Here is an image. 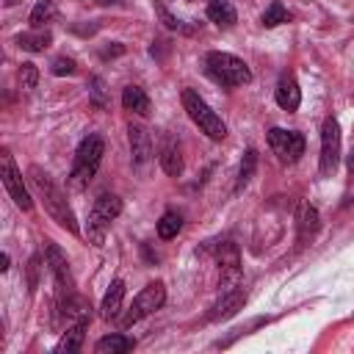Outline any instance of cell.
<instances>
[{
	"label": "cell",
	"mask_w": 354,
	"mask_h": 354,
	"mask_svg": "<svg viewBox=\"0 0 354 354\" xmlns=\"http://www.w3.org/2000/svg\"><path fill=\"white\" fill-rule=\"evenodd\" d=\"M28 180H30V185L36 188V194H39L44 210L53 216V221H58L64 230H69V232L77 235L80 227H77V221H75V213H72V207H69L64 191L50 180V174L41 171L39 166H30V169H28Z\"/></svg>",
	"instance_id": "1"
},
{
	"label": "cell",
	"mask_w": 354,
	"mask_h": 354,
	"mask_svg": "<svg viewBox=\"0 0 354 354\" xmlns=\"http://www.w3.org/2000/svg\"><path fill=\"white\" fill-rule=\"evenodd\" d=\"M102 155H105V141L100 136H86L75 152V163H72V171H69V185L75 191L86 188L91 183V177L97 174L100 163H102Z\"/></svg>",
	"instance_id": "2"
},
{
	"label": "cell",
	"mask_w": 354,
	"mask_h": 354,
	"mask_svg": "<svg viewBox=\"0 0 354 354\" xmlns=\"http://www.w3.org/2000/svg\"><path fill=\"white\" fill-rule=\"evenodd\" d=\"M183 108H185V113L191 116V122H194L207 138L221 141V138L227 136V124L221 122V116H218L194 88H185V91H183Z\"/></svg>",
	"instance_id": "3"
},
{
	"label": "cell",
	"mask_w": 354,
	"mask_h": 354,
	"mask_svg": "<svg viewBox=\"0 0 354 354\" xmlns=\"http://www.w3.org/2000/svg\"><path fill=\"white\" fill-rule=\"evenodd\" d=\"M205 66H207V75H210L216 83L230 86V88H232V86H243V83L252 80V69H249L241 58H235V55H230V53H218V50L207 53Z\"/></svg>",
	"instance_id": "4"
},
{
	"label": "cell",
	"mask_w": 354,
	"mask_h": 354,
	"mask_svg": "<svg viewBox=\"0 0 354 354\" xmlns=\"http://www.w3.org/2000/svg\"><path fill=\"white\" fill-rule=\"evenodd\" d=\"M119 213H122V199H119V196H113V194H102V196H97L94 205H91L88 218H86V230H83L86 238H88L94 246H102L105 232H108L111 221H113Z\"/></svg>",
	"instance_id": "5"
},
{
	"label": "cell",
	"mask_w": 354,
	"mask_h": 354,
	"mask_svg": "<svg viewBox=\"0 0 354 354\" xmlns=\"http://www.w3.org/2000/svg\"><path fill=\"white\" fill-rule=\"evenodd\" d=\"M166 301V288H163V282H149L147 288H141L138 290V296L133 299V304H130V310L124 313V318H122V326H133L136 321H141V318H147V315H152L155 310H160V304Z\"/></svg>",
	"instance_id": "6"
},
{
	"label": "cell",
	"mask_w": 354,
	"mask_h": 354,
	"mask_svg": "<svg viewBox=\"0 0 354 354\" xmlns=\"http://www.w3.org/2000/svg\"><path fill=\"white\" fill-rule=\"evenodd\" d=\"M0 174H3V185L11 194V199L17 202V207L30 210L33 207V199H30V194H28V188L22 183V171L17 169V163H14V158H11L8 149L0 152Z\"/></svg>",
	"instance_id": "7"
},
{
	"label": "cell",
	"mask_w": 354,
	"mask_h": 354,
	"mask_svg": "<svg viewBox=\"0 0 354 354\" xmlns=\"http://www.w3.org/2000/svg\"><path fill=\"white\" fill-rule=\"evenodd\" d=\"M268 147L274 149V155L282 163H296L304 155V136L296 130H282V127H271L268 130Z\"/></svg>",
	"instance_id": "8"
},
{
	"label": "cell",
	"mask_w": 354,
	"mask_h": 354,
	"mask_svg": "<svg viewBox=\"0 0 354 354\" xmlns=\"http://www.w3.org/2000/svg\"><path fill=\"white\" fill-rule=\"evenodd\" d=\"M337 160H340V124L335 116H326L321 127V174L326 177L335 174Z\"/></svg>",
	"instance_id": "9"
},
{
	"label": "cell",
	"mask_w": 354,
	"mask_h": 354,
	"mask_svg": "<svg viewBox=\"0 0 354 354\" xmlns=\"http://www.w3.org/2000/svg\"><path fill=\"white\" fill-rule=\"evenodd\" d=\"M47 266L53 271V279H55V288H58V301H64L66 296H72L75 290V282H72V271H69V260L66 254L61 252V246L55 243H47Z\"/></svg>",
	"instance_id": "10"
},
{
	"label": "cell",
	"mask_w": 354,
	"mask_h": 354,
	"mask_svg": "<svg viewBox=\"0 0 354 354\" xmlns=\"http://www.w3.org/2000/svg\"><path fill=\"white\" fill-rule=\"evenodd\" d=\"M274 97H277V105H279L282 111H296V108H299V102H301V88H299V83H296V77H293L290 72H285V75L277 80Z\"/></svg>",
	"instance_id": "11"
},
{
	"label": "cell",
	"mask_w": 354,
	"mask_h": 354,
	"mask_svg": "<svg viewBox=\"0 0 354 354\" xmlns=\"http://www.w3.org/2000/svg\"><path fill=\"white\" fill-rule=\"evenodd\" d=\"M127 141H130V158H133V163L136 166H141V163H147L149 160V155H152V141H149V136H147V130L141 127V124H127Z\"/></svg>",
	"instance_id": "12"
},
{
	"label": "cell",
	"mask_w": 354,
	"mask_h": 354,
	"mask_svg": "<svg viewBox=\"0 0 354 354\" xmlns=\"http://www.w3.org/2000/svg\"><path fill=\"white\" fill-rule=\"evenodd\" d=\"M243 301H246L243 288H230V290H224V293H221V299L216 301L213 313H210V321H224V318L235 315V313L243 307Z\"/></svg>",
	"instance_id": "13"
},
{
	"label": "cell",
	"mask_w": 354,
	"mask_h": 354,
	"mask_svg": "<svg viewBox=\"0 0 354 354\" xmlns=\"http://www.w3.org/2000/svg\"><path fill=\"white\" fill-rule=\"evenodd\" d=\"M122 299H124V282H122V279H113V282H111V288H108V290H105V296H102L100 315H102L105 321L116 318V315H119V310H122Z\"/></svg>",
	"instance_id": "14"
},
{
	"label": "cell",
	"mask_w": 354,
	"mask_h": 354,
	"mask_svg": "<svg viewBox=\"0 0 354 354\" xmlns=\"http://www.w3.org/2000/svg\"><path fill=\"white\" fill-rule=\"evenodd\" d=\"M158 160H160V166H163V171H166L169 177H180V174H183V155H180V147H177L171 138H166V141L160 144Z\"/></svg>",
	"instance_id": "15"
},
{
	"label": "cell",
	"mask_w": 354,
	"mask_h": 354,
	"mask_svg": "<svg viewBox=\"0 0 354 354\" xmlns=\"http://www.w3.org/2000/svg\"><path fill=\"white\" fill-rule=\"evenodd\" d=\"M86 326H88V321H75L72 326H66V332H64V335H61V340L55 343V351H58V354L80 351V346H83V335H86Z\"/></svg>",
	"instance_id": "16"
},
{
	"label": "cell",
	"mask_w": 354,
	"mask_h": 354,
	"mask_svg": "<svg viewBox=\"0 0 354 354\" xmlns=\"http://www.w3.org/2000/svg\"><path fill=\"white\" fill-rule=\"evenodd\" d=\"M207 19L216 22L218 28H232L238 22V14L230 0H210L207 3Z\"/></svg>",
	"instance_id": "17"
},
{
	"label": "cell",
	"mask_w": 354,
	"mask_h": 354,
	"mask_svg": "<svg viewBox=\"0 0 354 354\" xmlns=\"http://www.w3.org/2000/svg\"><path fill=\"white\" fill-rule=\"evenodd\" d=\"M14 41H17V47H19V50L41 53V50H47V47H50L53 36H50L47 30H41V28H33V30H28V33H19Z\"/></svg>",
	"instance_id": "18"
},
{
	"label": "cell",
	"mask_w": 354,
	"mask_h": 354,
	"mask_svg": "<svg viewBox=\"0 0 354 354\" xmlns=\"http://www.w3.org/2000/svg\"><path fill=\"white\" fill-rule=\"evenodd\" d=\"M133 346H136V340H133V337L113 332V335L100 337L94 348H97V354H124V351H133Z\"/></svg>",
	"instance_id": "19"
},
{
	"label": "cell",
	"mask_w": 354,
	"mask_h": 354,
	"mask_svg": "<svg viewBox=\"0 0 354 354\" xmlns=\"http://www.w3.org/2000/svg\"><path fill=\"white\" fill-rule=\"evenodd\" d=\"M122 105H124V111H133V113H138V116H147V113H149V97H147V91L138 88V86H127V88L122 91Z\"/></svg>",
	"instance_id": "20"
},
{
	"label": "cell",
	"mask_w": 354,
	"mask_h": 354,
	"mask_svg": "<svg viewBox=\"0 0 354 354\" xmlns=\"http://www.w3.org/2000/svg\"><path fill=\"white\" fill-rule=\"evenodd\" d=\"M318 224H321V218H318V210L313 207V205H301V210H299V243H307L315 232H318Z\"/></svg>",
	"instance_id": "21"
},
{
	"label": "cell",
	"mask_w": 354,
	"mask_h": 354,
	"mask_svg": "<svg viewBox=\"0 0 354 354\" xmlns=\"http://www.w3.org/2000/svg\"><path fill=\"white\" fill-rule=\"evenodd\" d=\"M180 230H183V216H180V213H174V210H166V213L160 216V221H158V238L171 241Z\"/></svg>",
	"instance_id": "22"
},
{
	"label": "cell",
	"mask_w": 354,
	"mask_h": 354,
	"mask_svg": "<svg viewBox=\"0 0 354 354\" xmlns=\"http://www.w3.org/2000/svg\"><path fill=\"white\" fill-rule=\"evenodd\" d=\"M53 17H55V3L53 0H39L33 6V11H30V25L33 28H44L47 22H53Z\"/></svg>",
	"instance_id": "23"
},
{
	"label": "cell",
	"mask_w": 354,
	"mask_h": 354,
	"mask_svg": "<svg viewBox=\"0 0 354 354\" xmlns=\"http://www.w3.org/2000/svg\"><path fill=\"white\" fill-rule=\"evenodd\" d=\"M254 169H257V152L254 149H246L243 158H241V166H238V188H243L252 180Z\"/></svg>",
	"instance_id": "24"
},
{
	"label": "cell",
	"mask_w": 354,
	"mask_h": 354,
	"mask_svg": "<svg viewBox=\"0 0 354 354\" xmlns=\"http://www.w3.org/2000/svg\"><path fill=\"white\" fill-rule=\"evenodd\" d=\"M290 19V14L285 11V6L279 3V0H274L266 11H263V25L266 28H277V25H282V22H288Z\"/></svg>",
	"instance_id": "25"
},
{
	"label": "cell",
	"mask_w": 354,
	"mask_h": 354,
	"mask_svg": "<svg viewBox=\"0 0 354 354\" xmlns=\"http://www.w3.org/2000/svg\"><path fill=\"white\" fill-rule=\"evenodd\" d=\"M36 83H39V69H36V64H22L19 66V86L25 88V91H30V88H36Z\"/></svg>",
	"instance_id": "26"
},
{
	"label": "cell",
	"mask_w": 354,
	"mask_h": 354,
	"mask_svg": "<svg viewBox=\"0 0 354 354\" xmlns=\"http://www.w3.org/2000/svg\"><path fill=\"white\" fill-rule=\"evenodd\" d=\"M50 69H53V75L64 77V75H75V69H77V66H75V61H72V58H66V55H58V58L53 61V66H50Z\"/></svg>",
	"instance_id": "27"
},
{
	"label": "cell",
	"mask_w": 354,
	"mask_h": 354,
	"mask_svg": "<svg viewBox=\"0 0 354 354\" xmlns=\"http://www.w3.org/2000/svg\"><path fill=\"white\" fill-rule=\"evenodd\" d=\"M152 3H155L158 14H160V19H163V25H166L169 30H185V25H183V22H180L177 17H171V14H169V11H166V8L160 6V0H152Z\"/></svg>",
	"instance_id": "28"
},
{
	"label": "cell",
	"mask_w": 354,
	"mask_h": 354,
	"mask_svg": "<svg viewBox=\"0 0 354 354\" xmlns=\"http://www.w3.org/2000/svg\"><path fill=\"white\" fill-rule=\"evenodd\" d=\"M0 271H8V254L0 257Z\"/></svg>",
	"instance_id": "29"
},
{
	"label": "cell",
	"mask_w": 354,
	"mask_h": 354,
	"mask_svg": "<svg viewBox=\"0 0 354 354\" xmlns=\"http://www.w3.org/2000/svg\"><path fill=\"white\" fill-rule=\"evenodd\" d=\"M348 171H351V174H354V152H351V155H348Z\"/></svg>",
	"instance_id": "30"
},
{
	"label": "cell",
	"mask_w": 354,
	"mask_h": 354,
	"mask_svg": "<svg viewBox=\"0 0 354 354\" xmlns=\"http://www.w3.org/2000/svg\"><path fill=\"white\" fill-rule=\"evenodd\" d=\"M14 3H19V0H6V6H14Z\"/></svg>",
	"instance_id": "31"
}]
</instances>
